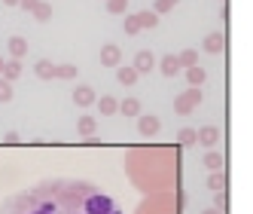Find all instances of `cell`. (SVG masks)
Listing matches in <instances>:
<instances>
[{
	"mask_svg": "<svg viewBox=\"0 0 253 214\" xmlns=\"http://www.w3.org/2000/svg\"><path fill=\"white\" fill-rule=\"evenodd\" d=\"M0 214H122L101 187L79 177H46L6 196Z\"/></svg>",
	"mask_w": 253,
	"mask_h": 214,
	"instance_id": "cell-1",
	"label": "cell"
},
{
	"mask_svg": "<svg viewBox=\"0 0 253 214\" xmlns=\"http://www.w3.org/2000/svg\"><path fill=\"white\" fill-rule=\"evenodd\" d=\"M195 101H201V92H199V89H192V92L180 95V98H177V114H189Z\"/></svg>",
	"mask_w": 253,
	"mask_h": 214,
	"instance_id": "cell-2",
	"label": "cell"
},
{
	"mask_svg": "<svg viewBox=\"0 0 253 214\" xmlns=\"http://www.w3.org/2000/svg\"><path fill=\"white\" fill-rule=\"evenodd\" d=\"M73 101H76V104H83V107H86V104H91V101H95V92H91L89 86H79L76 92H73Z\"/></svg>",
	"mask_w": 253,
	"mask_h": 214,
	"instance_id": "cell-3",
	"label": "cell"
},
{
	"mask_svg": "<svg viewBox=\"0 0 253 214\" xmlns=\"http://www.w3.org/2000/svg\"><path fill=\"white\" fill-rule=\"evenodd\" d=\"M101 61H104V64H116L119 61V49L113 46V43H110V46H104V49H101Z\"/></svg>",
	"mask_w": 253,
	"mask_h": 214,
	"instance_id": "cell-4",
	"label": "cell"
},
{
	"mask_svg": "<svg viewBox=\"0 0 253 214\" xmlns=\"http://www.w3.org/2000/svg\"><path fill=\"white\" fill-rule=\"evenodd\" d=\"M119 110H122V114H125V117H137V110H141V104H137V101H134V98H125V101H122V104H119Z\"/></svg>",
	"mask_w": 253,
	"mask_h": 214,
	"instance_id": "cell-5",
	"label": "cell"
},
{
	"mask_svg": "<svg viewBox=\"0 0 253 214\" xmlns=\"http://www.w3.org/2000/svg\"><path fill=\"white\" fill-rule=\"evenodd\" d=\"M134 80H137V71H134V67H119V83L131 86Z\"/></svg>",
	"mask_w": 253,
	"mask_h": 214,
	"instance_id": "cell-6",
	"label": "cell"
},
{
	"mask_svg": "<svg viewBox=\"0 0 253 214\" xmlns=\"http://www.w3.org/2000/svg\"><path fill=\"white\" fill-rule=\"evenodd\" d=\"M149 67H153V55H149V52H141V55H137V67H134V71L141 74V71H149Z\"/></svg>",
	"mask_w": 253,
	"mask_h": 214,
	"instance_id": "cell-7",
	"label": "cell"
},
{
	"mask_svg": "<svg viewBox=\"0 0 253 214\" xmlns=\"http://www.w3.org/2000/svg\"><path fill=\"white\" fill-rule=\"evenodd\" d=\"M141 132H159V119L156 117H141Z\"/></svg>",
	"mask_w": 253,
	"mask_h": 214,
	"instance_id": "cell-8",
	"label": "cell"
},
{
	"mask_svg": "<svg viewBox=\"0 0 253 214\" xmlns=\"http://www.w3.org/2000/svg\"><path fill=\"white\" fill-rule=\"evenodd\" d=\"M177 67H180V61H177V55H168V58L162 61V71L171 77V74H177Z\"/></svg>",
	"mask_w": 253,
	"mask_h": 214,
	"instance_id": "cell-9",
	"label": "cell"
},
{
	"mask_svg": "<svg viewBox=\"0 0 253 214\" xmlns=\"http://www.w3.org/2000/svg\"><path fill=\"white\" fill-rule=\"evenodd\" d=\"M119 104H116V98H110V95H104V98H101V114H113V110H116Z\"/></svg>",
	"mask_w": 253,
	"mask_h": 214,
	"instance_id": "cell-10",
	"label": "cell"
},
{
	"mask_svg": "<svg viewBox=\"0 0 253 214\" xmlns=\"http://www.w3.org/2000/svg\"><path fill=\"white\" fill-rule=\"evenodd\" d=\"M9 49H13V55H16V58H21V55H25V40H21V37H16L13 43H9Z\"/></svg>",
	"mask_w": 253,
	"mask_h": 214,
	"instance_id": "cell-11",
	"label": "cell"
},
{
	"mask_svg": "<svg viewBox=\"0 0 253 214\" xmlns=\"http://www.w3.org/2000/svg\"><path fill=\"white\" fill-rule=\"evenodd\" d=\"M79 132H83V135H91V132H95V119H91V117H83V119H79Z\"/></svg>",
	"mask_w": 253,
	"mask_h": 214,
	"instance_id": "cell-12",
	"label": "cell"
},
{
	"mask_svg": "<svg viewBox=\"0 0 253 214\" xmlns=\"http://www.w3.org/2000/svg\"><path fill=\"white\" fill-rule=\"evenodd\" d=\"M217 138H220V135H217V129H204V132L199 135V141H201V144H214Z\"/></svg>",
	"mask_w": 253,
	"mask_h": 214,
	"instance_id": "cell-13",
	"label": "cell"
},
{
	"mask_svg": "<svg viewBox=\"0 0 253 214\" xmlns=\"http://www.w3.org/2000/svg\"><path fill=\"white\" fill-rule=\"evenodd\" d=\"M204 162H208V168H214V172H217V168L223 165V156L220 153H211V156H204Z\"/></svg>",
	"mask_w": 253,
	"mask_h": 214,
	"instance_id": "cell-14",
	"label": "cell"
},
{
	"mask_svg": "<svg viewBox=\"0 0 253 214\" xmlns=\"http://www.w3.org/2000/svg\"><path fill=\"white\" fill-rule=\"evenodd\" d=\"M208 49H211V52H220V49H223V37H220V34L208 37Z\"/></svg>",
	"mask_w": 253,
	"mask_h": 214,
	"instance_id": "cell-15",
	"label": "cell"
},
{
	"mask_svg": "<svg viewBox=\"0 0 253 214\" xmlns=\"http://www.w3.org/2000/svg\"><path fill=\"white\" fill-rule=\"evenodd\" d=\"M37 74H40V77H55V67H52L49 61H40V64H37Z\"/></svg>",
	"mask_w": 253,
	"mask_h": 214,
	"instance_id": "cell-16",
	"label": "cell"
},
{
	"mask_svg": "<svg viewBox=\"0 0 253 214\" xmlns=\"http://www.w3.org/2000/svg\"><path fill=\"white\" fill-rule=\"evenodd\" d=\"M9 98H13V86L6 80H0V101H9Z\"/></svg>",
	"mask_w": 253,
	"mask_h": 214,
	"instance_id": "cell-17",
	"label": "cell"
},
{
	"mask_svg": "<svg viewBox=\"0 0 253 214\" xmlns=\"http://www.w3.org/2000/svg\"><path fill=\"white\" fill-rule=\"evenodd\" d=\"M223 184H226V175L214 172V175H211V187H214V190H223Z\"/></svg>",
	"mask_w": 253,
	"mask_h": 214,
	"instance_id": "cell-18",
	"label": "cell"
},
{
	"mask_svg": "<svg viewBox=\"0 0 253 214\" xmlns=\"http://www.w3.org/2000/svg\"><path fill=\"white\" fill-rule=\"evenodd\" d=\"M34 9H37V19H40V21H46V19H49V9H52V6H49V3H37Z\"/></svg>",
	"mask_w": 253,
	"mask_h": 214,
	"instance_id": "cell-19",
	"label": "cell"
},
{
	"mask_svg": "<svg viewBox=\"0 0 253 214\" xmlns=\"http://www.w3.org/2000/svg\"><path fill=\"white\" fill-rule=\"evenodd\" d=\"M55 77H67V80H71V77H76V71L71 64H64V67H55Z\"/></svg>",
	"mask_w": 253,
	"mask_h": 214,
	"instance_id": "cell-20",
	"label": "cell"
},
{
	"mask_svg": "<svg viewBox=\"0 0 253 214\" xmlns=\"http://www.w3.org/2000/svg\"><path fill=\"white\" fill-rule=\"evenodd\" d=\"M189 80H192V83H204V71H199V67H192V71H189Z\"/></svg>",
	"mask_w": 253,
	"mask_h": 214,
	"instance_id": "cell-21",
	"label": "cell"
},
{
	"mask_svg": "<svg viewBox=\"0 0 253 214\" xmlns=\"http://www.w3.org/2000/svg\"><path fill=\"white\" fill-rule=\"evenodd\" d=\"M180 64H195V52H192V49H186V52L180 55Z\"/></svg>",
	"mask_w": 253,
	"mask_h": 214,
	"instance_id": "cell-22",
	"label": "cell"
},
{
	"mask_svg": "<svg viewBox=\"0 0 253 214\" xmlns=\"http://www.w3.org/2000/svg\"><path fill=\"white\" fill-rule=\"evenodd\" d=\"M18 71H21V67H18V61H13V64L6 67V77H9V80H16V77H18Z\"/></svg>",
	"mask_w": 253,
	"mask_h": 214,
	"instance_id": "cell-23",
	"label": "cell"
},
{
	"mask_svg": "<svg viewBox=\"0 0 253 214\" xmlns=\"http://www.w3.org/2000/svg\"><path fill=\"white\" fill-rule=\"evenodd\" d=\"M137 28H141V21H137V19H131V21H125V31H128V34H134Z\"/></svg>",
	"mask_w": 253,
	"mask_h": 214,
	"instance_id": "cell-24",
	"label": "cell"
},
{
	"mask_svg": "<svg viewBox=\"0 0 253 214\" xmlns=\"http://www.w3.org/2000/svg\"><path fill=\"white\" fill-rule=\"evenodd\" d=\"M180 138H183V144H192V141H195V135H192V129H186V132L180 135Z\"/></svg>",
	"mask_w": 253,
	"mask_h": 214,
	"instance_id": "cell-25",
	"label": "cell"
},
{
	"mask_svg": "<svg viewBox=\"0 0 253 214\" xmlns=\"http://www.w3.org/2000/svg\"><path fill=\"white\" fill-rule=\"evenodd\" d=\"M217 208H226V193H217Z\"/></svg>",
	"mask_w": 253,
	"mask_h": 214,
	"instance_id": "cell-26",
	"label": "cell"
},
{
	"mask_svg": "<svg viewBox=\"0 0 253 214\" xmlns=\"http://www.w3.org/2000/svg\"><path fill=\"white\" fill-rule=\"evenodd\" d=\"M18 3L25 6V9H34V6H37V0H18Z\"/></svg>",
	"mask_w": 253,
	"mask_h": 214,
	"instance_id": "cell-27",
	"label": "cell"
},
{
	"mask_svg": "<svg viewBox=\"0 0 253 214\" xmlns=\"http://www.w3.org/2000/svg\"><path fill=\"white\" fill-rule=\"evenodd\" d=\"M171 3H174V0H162V3H159V9H162V13H165V9H168Z\"/></svg>",
	"mask_w": 253,
	"mask_h": 214,
	"instance_id": "cell-28",
	"label": "cell"
},
{
	"mask_svg": "<svg viewBox=\"0 0 253 214\" xmlns=\"http://www.w3.org/2000/svg\"><path fill=\"white\" fill-rule=\"evenodd\" d=\"M204 214H220V211H204Z\"/></svg>",
	"mask_w": 253,
	"mask_h": 214,
	"instance_id": "cell-29",
	"label": "cell"
},
{
	"mask_svg": "<svg viewBox=\"0 0 253 214\" xmlns=\"http://www.w3.org/2000/svg\"><path fill=\"white\" fill-rule=\"evenodd\" d=\"M0 71H3V58H0Z\"/></svg>",
	"mask_w": 253,
	"mask_h": 214,
	"instance_id": "cell-30",
	"label": "cell"
},
{
	"mask_svg": "<svg viewBox=\"0 0 253 214\" xmlns=\"http://www.w3.org/2000/svg\"><path fill=\"white\" fill-rule=\"evenodd\" d=\"M6 3H16V0H6Z\"/></svg>",
	"mask_w": 253,
	"mask_h": 214,
	"instance_id": "cell-31",
	"label": "cell"
}]
</instances>
